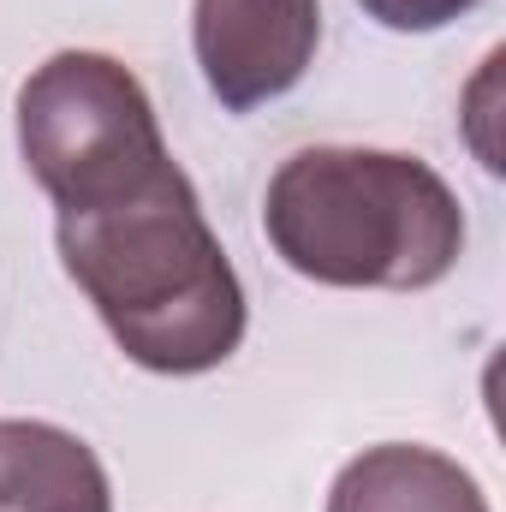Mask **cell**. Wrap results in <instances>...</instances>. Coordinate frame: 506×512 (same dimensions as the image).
Instances as JSON below:
<instances>
[{
  "instance_id": "cell-1",
  "label": "cell",
  "mask_w": 506,
  "mask_h": 512,
  "mask_svg": "<svg viewBox=\"0 0 506 512\" xmlns=\"http://www.w3.org/2000/svg\"><path fill=\"white\" fill-rule=\"evenodd\" d=\"M54 245L137 370L209 376L239 352L245 286L179 161L108 203L60 209Z\"/></svg>"
},
{
  "instance_id": "cell-5",
  "label": "cell",
  "mask_w": 506,
  "mask_h": 512,
  "mask_svg": "<svg viewBox=\"0 0 506 512\" xmlns=\"http://www.w3.org/2000/svg\"><path fill=\"white\" fill-rule=\"evenodd\" d=\"M0 512H114V483L72 429L0 417Z\"/></svg>"
},
{
  "instance_id": "cell-6",
  "label": "cell",
  "mask_w": 506,
  "mask_h": 512,
  "mask_svg": "<svg viewBox=\"0 0 506 512\" xmlns=\"http://www.w3.org/2000/svg\"><path fill=\"white\" fill-rule=\"evenodd\" d=\"M328 512H489L483 483L417 441H381L340 465Z\"/></svg>"
},
{
  "instance_id": "cell-4",
  "label": "cell",
  "mask_w": 506,
  "mask_h": 512,
  "mask_svg": "<svg viewBox=\"0 0 506 512\" xmlns=\"http://www.w3.org/2000/svg\"><path fill=\"white\" fill-rule=\"evenodd\" d=\"M322 0H191V54L227 114H256L304 84Z\"/></svg>"
},
{
  "instance_id": "cell-2",
  "label": "cell",
  "mask_w": 506,
  "mask_h": 512,
  "mask_svg": "<svg viewBox=\"0 0 506 512\" xmlns=\"http://www.w3.org/2000/svg\"><path fill=\"white\" fill-rule=\"evenodd\" d=\"M262 233L292 274L316 286L423 292L459 268L465 209L423 155L316 143L274 167Z\"/></svg>"
},
{
  "instance_id": "cell-3",
  "label": "cell",
  "mask_w": 506,
  "mask_h": 512,
  "mask_svg": "<svg viewBox=\"0 0 506 512\" xmlns=\"http://www.w3.org/2000/svg\"><path fill=\"white\" fill-rule=\"evenodd\" d=\"M18 155L54 209H90L155 179L173 155L137 72L96 48H60L18 84Z\"/></svg>"
},
{
  "instance_id": "cell-7",
  "label": "cell",
  "mask_w": 506,
  "mask_h": 512,
  "mask_svg": "<svg viewBox=\"0 0 506 512\" xmlns=\"http://www.w3.org/2000/svg\"><path fill=\"white\" fill-rule=\"evenodd\" d=\"M364 18H376L381 30H399V36H429V30H447L453 18H465L471 6L483 0H358Z\"/></svg>"
}]
</instances>
